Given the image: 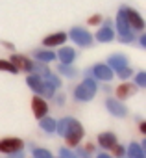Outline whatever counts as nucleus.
<instances>
[{"label": "nucleus", "instance_id": "obj_36", "mask_svg": "<svg viewBox=\"0 0 146 158\" xmlns=\"http://www.w3.org/2000/svg\"><path fill=\"white\" fill-rule=\"evenodd\" d=\"M98 158H111L109 154H98Z\"/></svg>", "mask_w": 146, "mask_h": 158}, {"label": "nucleus", "instance_id": "obj_24", "mask_svg": "<svg viewBox=\"0 0 146 158\" xmlns=\"http://www.w3.org/2000/svg\"><path fill=\"white\" fill-rule=\"evenodd\" d=\"M59 73H63L67 76H76V69H72L68 65H59Z\"/></svg>", "mask_w": 146, "mask_h": 158}, {"label": "nucleus", "instance_id": "obj_25", "mask_svg": "<svg viewBox=\"0 0 146 158\" xmlns=\"http://www.w3.org/2000/svg\"><path fill=\"white\" fill-rule=\"evenodd\" d=\"M33 156L35 158H52V154L48 151H44V149H35L33 151Z\"/></svg>", "mask_w": 146, "mask_h": 158}, {"label": "nucleus", "instance_id": "obj_12", "mask_svg": "<svg viewBox=\"0 0 146 158\" xmlns=\"http://www.w3.org/2000/svg\"><path fill=\"white\" fill-rule=\"evenodd\" d=\"M65 41H67V35L63 32H57V34H52V35L44 37L43 45H46V47H57V45H63Z\"/></svg>", "mask_w": 146, "mask_h": 158}, {"label": "nucleus", "instance_id": "obj_34", "mask_svg": "<svg viewBox=\"0 0 146 158\" xmlns=\"http://www.w3.org/2000/svg\"><path fill=\"white\" fill-rule=\"evenodd\" d=\"M57 102H59V104H63V102H65V97H63V95H59V97H57Z\"/></svg>", "mask_w": 146, "mask_h": 158}, {"label": "nucleus", "instance_id": "obj_1", "mask_svg": "<svg viewBox=\"0 0 146 158\" xmlns=\"http://www.w3.org/2000/svg\"><path fill=\"white\" fill-rule=\"evenodd\" d=\"M96 93V84L94 80H91V78H87V80H83L76 89H74V97L78 101H91Z\"/></svg>", "mask_w": 146, "mask_h": 158}, {"label": "nucleus", "instance_id": "obj_2", "mask_svg": "<svg viewBox=\"0 0 146 158\" xmlns=\"http://www.w3.org/2000/svg\"><path fill=\"white\" fill-rule=\"evenodd\" d=\"M82 138H83V127H82L78 121L72 119V121H70V127H68V130H67V134H65L67 145H68V147H76Z\"/></svg>", "mask_w": 146, "mask_h": 158}, {"label": "nucleus", "instance_id": "obj_21", "mask_svg": "<svg viewBox=\"0 0 146 158\" xmlns=\"http://www.w3.org/2000/svg\"><path fill=\"white\" fill-rule=\"evenodd\" d=\"M41 128L46 130V132H54V130H56V121L44 117V119H41Z\"/></svg>", "mask_w": 146, "mask_h": 158}, {"label": "nucleus", "instance_id": "obj_35", "mask_svg": "<svg viewBox=\"0 0 146 158\" xmlns=\"http://www.w3.org/2000/svg\"><path fill=\"white\" fill-rule=\"evenodd\" d=\"M140 132H142V134L146 132V125H144V123H140Z\"/></svg>", "mask_w": 146, "mask_h": 158}, {"label": "nucleus", "instance_id": "obj_7", "mask_svg": "<svg viewBox=\"0 0 146 158\" xmlns=\"http://www.w3.org/2000/svg\"><path fill=\"white\" fill-rule=\"evenodd\" d=\"M10 61L15 65V69H17V71H24V73H30V71H32V67H33V63H32L26 56H21V54H13Z\"/></svg>", "mask_w": 146, "mask_h": 158}, {"label": "nucleus", "instance_id": "obj_30", "mask_svg": "<svg viewBox=\"0 0 146 158\" xmlns=\"http://www.w3.org/2000/svg\"><path fill=\"white\" fill-rule=\"evenodd\" d=\"M100 23H102V15H94V17L89 19V24H91V26H96V24H100Z\"/></svg>", "mask_w": 146, "mask_h": 158}, {"label": "nucleus", "instance_id": "obj_33", "mask_svg": "<svg viewBox=\"0 0 146 158\" xmlns=\"http://www.w3.org/2000/svg\"><path fill=\"white\" fill-rule=\"evenodd\" d=\"M11 156H13V158H22V151H19V152H13Z\"/></svg>", "mask_w": 146, "mask_h": 158}, {"label": "nucleus", "instance_id": "obj_32", "mask_svg": "<svg viewBox=\"0 0 146 158\" xmlns=\"http://www.w3.org/2000/svg\"><path fill=\"white\" fill-rule=\"evenodd\" d=\"M78 156H80V158H89V152H85V151L82 149V151L78 152Z\"/></svg>", "mask_w": 146, "mask_h": 158}, {"label": "nucleus", "instance_id": "obj_29", "mask_svg": "<svg viewBox=\"0 0 146 158\" xmlns=\"http://www.w3.org/2000/svg\"><path fill=\"white\" fill-rule=\"evenodd\" d=\"M61 158H78V156H74V152H70L68 149H61Z\"/></svg>", "mask_w": 146, "mask_h": 158}, {"label": "nucleus", "instance_id": "obj_3", "mask_svg": "<svg viewBox=\"0 0 146 158\" xmlns=\"http://www.w3.org/2000/svg\"><path fill=\"white\" fill-rule=\"evenodd\" d=\"M117 26H118V34H120V39L122 41H133V30L129 28L128 21H126V13H124V8L120 10L118 17H117Z\"/></svg>", "mask_w": 146, "mask_h": 158}, {"label": "nucleus", "instance_id": "obj_8", "mask_svg": "<svg viewBox=\"0 0 146 158\" xmlns=\"http://www.w3.org/2000/svg\"><path fill=\"white\" fill-rule=\"evenodd\" d=\"M32 110H33V115H35L37 119H43V117L46 115V112H48L46 101L41 99V97H33V101H32Z\"/></svg>", "mask_w": 146, "mask_h": 158}, {"label": "nucleus", "instance_id": "obj_14", "mask_svg": "<svg viewBox=\"0 0 146 158\" xmlns=\"http://www.w3.org/2000/svg\"><path fill=\"white\" fill-rule=\"evenodd\" d=\"M26 82H28L30 89H33L35 93H41V89H43V86H44V80H43L39 74H30V76L26 78Z\"/></svg>", "mask_w": 146, "mask_h": 158}, {"label": "nucleus", "instance_id": "obj_18", "mask_svg": "<svg viewBox=\"0 0 146 158\" xmlns=\"http://www.w3.org/2000/svg\"><path fill=\"white\" fill-rule=\"evenodd\" d=\"M115 37V34H113V30L109 28V26H104L102 30H98V34H96V39L98 41H111Z\"/></svg>", "mask_w": 146, "mask_h": 158}, {"label": "nucleus", "instance_id": "obj_11", "mask_svg": "<svg viewBox=\"0 0 146 158\" xmlns=\"http://www.w3.org/2000/svg\"><path fill=\"white\" fill-rule=\"evenodd\" d=\"M106 106H107V110H109L113 115H117V117H124V115L128 114L126 106H124V104H120V102H118V101H115V99H109V101L106 102Z\"/></svg>", "mask_w": 146, "mask_h": 158}, {"label": "nucleus", "instance_id": "obj_9", "mask_svg": "<svg viewBox=\"0 0 146 158\" xmlns=\"http://www.w3.org/2000/svg\"><path fill=\"white\" fill-rule=\"evenodd\" d=\"M56 58L61 60V65H70L72 61L76 60V52H74V48L63 47V48H59V52L56 54Z\"/></svg>", "mask_w": 146, "mask_h": 158}, {"label": "nucleus", "instance_id": "obj_16", "mask_svg": "<svg viewBox=\"0 0 146 158\" xmlns=\"http://www.w3.org/2000/svg\"><path fill=\"white\" fill-rule=\"evenodd\" d=\"M107 67H113L115 71H120V69L128 67L126 56H122V54H115V56H111V58H109V65H107Z\"/></svg>", "mask_w": 146, "mask_h": 158}, {"label": "nucleus", "instance_id": "obj_5", "mask_svg": "<svg viewBox=\"0 0 146 158\" xmlns=\"http://www.w3.org/2000/svg\"><path fill=\"white\" fill-rule=\"evenodd\" d=\"M70 37L76 45H82V47H89L91 41H93V35L87 30H82V28H74L70 32Z\"/></svg>", "mask_w": 146, "mask_h": 158}, {"label": "nucleus", "instance_id": "obj_4", "mask_svg": "<svg viewBox=\"0 0 146 158\" xmlns=\"http://www.w3.org/2000/svg\"><path fill=\"white\" fill-rule=\"evenodd\" d=\"M24 149V141L19 139V138H6V139H0V152H8V154H13V152H19Z\"/></svg>", "mask_w": 146, "mask_h": 158}, {"label": "nucleus", "instance_id": "obj_13", "mask_svg": "<svg viewBox=\"0 0 146 158\" xmlns=\"http://www.w3.org/2000/svg\"><path fill=\"white\" fill-rule=\"evenodd\" d=\"M117 99H128V97H131L135 91H137V88H135V84H122V86H118L117 89Z\"/></svg>", "mask_w": 146, "mask_h": 158}, {"label": "nucleus", "instance_id": "obj_28", "mask_svg": "<svg viewBox=\"0 0 146 158\" xmlns=\"http://www.w3.org/2000/svg\"><path fill=\"white\" fill-rule=\"evenodd\" d=\"M111 151H113V154H115V156H118V158H120V156H124V147H120V145H113V147H111Z\"/></svg>", "mask_w": 146, "mask_h": 158}, {"label": "nucleus", "instance_id": "obj_22", "mask_svg": "<svg viewBox=\"0 0 146 158\" xmlns=\"http://www.w3.org/2000/svg\"><path fill=\"white\" fill-rule=\"evenodd\" d=\"M0 71H8V73H17L15 65L8 60H0Z\"/></svg>", "mask_w": 146, "mask_h": 158}, {"label": "nucleus", "instance_id": "obj_6", "mask_svg": "<svg viewBox=\"0 0 146 158\" xmlns=\"http://www.w3.org/2000/svg\"><path fill=\"white\" fill-rule=\"evenodd\" d=\"M124 13H126V21H128V24H129L131 30H142L144 28V21L140 19V15L137 11L124 8Z\"/></svg>", "mask_w": 146, "mask_h": 158}, {"label": "nucleus", "instance_id": "obj_19", "mask_svg": "<svg viewBox=\"0 0 146 158\" xmlns=\"http://www.w3.org/2000/svg\"><path fill=\"white\" fill-rule=\"evenodd\" d=\"M35 58H37L41 63H48V61L56 60V54L50 52V50H37V52H35Z\"/></svg>", "mask_w": 146, "mask_h": 158}, {"label": "nucleus", "instance_id": "obj_17", "mask_svg": "<svg viewBox=\"0 0 146 158\" xmlns=\"http://www.w3.org/2000/svg\"><path fill=\"white\" fill-rule=\"evenodd\" d=\"M128 156L129 158H144V147L137 145V143H131L128 147Z\"/></svg>", "mask_w": 146, "mask_h": 158}, {"label": "nucleus", "instance_id": "obj_20", "mask_svg": "<svg viewBox=\"0 0 146 158\" xmlns=\"http://www.w3.org/2000/svg\"><path fill=\"white\" fill-rule=\"evenodd\" d=\"M70 117H65V119H59V123H56V130L61 134V136H65L67 134V130H68V127H70Z\"/></svg>", "mask_w": 146, "mask_h": 158}, {"label": "nucleus", "instance_id": "obj_10", "mask_svg": "<svg viewBox=\"0 0 146 158\" xmlns=\"http://www.w3.org/2000/svg\"><path fill=\"white\" fill-rule=\"evenodd\" d=\"M93 74H94L96 78H100V80H111V78L115 76V74H113V69L107 67V65H104V63L94 65V67H93Z\"/></svg>", "mask_w": 146, "mask_h": 158}, {"label": "nucleus", "instance_id": "obj_26", "mask_svg": "<svg viewBox=\"0 0 146 158\" xmlns=\"http://www.w3.org/2000/svg\"><path fill=\"white\" fill-rule=\"evenodd\" d=\"M117 74H118L120 78H128V76H131V74H133V71H131L129 67H124V69H120V71H117Z\"/></svg>", "mask_w": 146, "mask_h": 158}, {"label": "nucleus", "instance_id": "obj_15", "mask_svg": "<svg viewBox=\"0 0 146 158\" xmlns=\"http://www.w3.org/2000/svg\"><path fill=\"white\" fill-rule=\"evenodd\" d=\"M98 143L104 147V149H111L113 145H117V136L111 134V132H104L98 136Z\"/></svg>", "mask_w": 146, "mask_h": 158}, {"label": "nucleus", "instance_id": "obj_31", "mask_svg": "<svg viewBox=\"0 0 146 158\" xmlns=\"http://www.w3.org/2000/svg\"><path fill=\"white\" fill-rule=\"evenodd\" d=\"M83 151H85V152H89V154H91V152H93V151H94V145H93V143H87V145H85V147H83Z\"/></svg>", "mask_w": 146, "mask_h": 158}, {"label": "nucleus", "instance_id": "obj_23", "mask_svg": "<svg viewBox=\"0 0 146 158\" xmlns=\"http://www.w3.org/2000/svg\"><path fill=\"white\" fill-rule=\"evenodd\" d=\"M41 93H43L44 97H52V95L56 93V88H54L52 84H48V82H44V86H43V89H41Z\"/></svg>", "mask_w": 146, "mask_h": 158}, {"label": "nucleus", "instance_id": "obj_27", "mask_svg": "<svg viewBox=\"0 0 146 158\" xmlns=\"http://www.w3.org/2000/svg\"><path fill=\"white\" fill-rule=\"evenodd\" d=\"M135 82H137V86L144 88V84H146V76H144V73H139V74H137V78H135Z\"/></svg>", "mask_w": 146, "mask_h": 158}]
</instances>
